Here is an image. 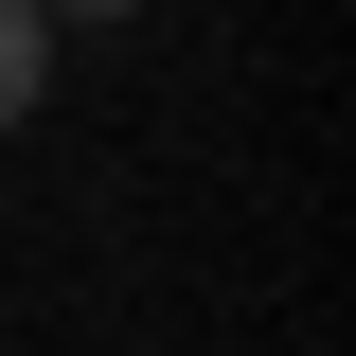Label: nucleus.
I'll list each match as a JSON object with an SVG mask.
<instances>
[{
    "label": "nucleus",
    "mask_w": 356,
    "mask_h": 356,
    "mask_svg": "<svg viewBox=\"0 0 356 356\" xmlns=\"http://www.w3.org/2000/svg\"><path fill=\"white\" fill-rule=\"evenodd\" d=\"M36 18H143V0H36Z\"/></svg>",
    "instance_id": "nucleus-2"
},
{
    "label": "nucleus",
    "mask_w": 356,
    "mask_h": 356,
    "mask_svg": "<svg viewBox=\"0 0 356 356\" xmlns=\"http://www.w3.org/2000/svg\"><path fill=\"white\" fill-rule=\"evenodd\" d=\"M36 89H54V18L0 0V125H36Z\"/></svg>",
    "instance_id": "nucleus-1"
}]
</instances>
